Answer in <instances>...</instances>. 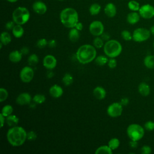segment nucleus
Listing matches in <instances>:
<instances>
[{"label":"nucleus","mask_w":154,"mask_h":154,"mask_svg":"<svg viewBox=\"0 0 154 154\" xmlns=\"http://www.w3.org/2000/svg\"><path fill=\"white\" fill-rule=\"evenodd\" d=\"M0 40H1V42L2 43L3 45H7L11 42V37L8 32L4 31L1 34Z\"/></svg>","instance_id":"a878e982"},{"label":"nucleus","mask_w":154,"mask_h":154,"mask_svg":"<svg viewBox=\"0 0 154 154\" xmlns=\"http://www.w3.org/2000/svg\"><path fill=\"white\" fill-rule=\"evenodd\" d=\"M48 42L46 39H45V38H40V39H39L37 41V42L36 43V46L38 48L42 49V48H45L48 45Z\"/></svg>","instance_id":"58836bf2"},{"label":"nucleus","mask_w":154,"mask_h":154,"mask_svg":"<svg viewBox=\"0 0 154 154\" xmlns=\"http://www.w3.org/2000/svg\"><path fill=\"white\" fill-rule=\"evenodd\" d=\"M57 64V59L55 57L52 55H48L45 56L43 60V64L45 67L48 69H54Z\"/></svg>","instance_id":"f8f14e48"},{"label":"nucleus","mask_w":154,"mask_h":154,"mask_svg":"<svg viewBox=\"0 0 154 154\" xmlns=\"http://www.w3.org/2000/svg\"><path fill=\"white\" fill-rule=\"evenodd\" d=\"M49 93L53 97L58 98L62 96L63 93V90L60 85L55 84L51 86L49 88Z\"/></svg>","instance_id":"dca6fc26"},{"label":"nucleus","mask_w":154,"mask_h":154,"mask_svg":"<svg viewBox=\"0 0 154 154\" xmlns=\"http://www.w3.org/2000/svg\"><path fill=\"white\" fill-rule=\"evenodd\" d=\"M7 1L10 2H17L18 0H7Z\"/></svg>","instance_id":"864d4df0"},{"label":"nucleus","mask_w":154,"mask_h":154,"mask_svg":"<svg viewBox=\"0 0 154 154\" xmlns=\"http://www.w3.org/2000/svg\"><path fill=\"white\" fill-rule=\"evenodd\" d=\"M138 13L143 19H151L154 17V7L149 4H144L140 7Z\"/></svg>","instance_id":"6e6552de"},{"label":"nucleus","mask_w":154,"mask_h":154,"mask_svg":"<svg viewBox=\"0 0 154 154\" xmlns=\"http://www.w3.org/2000/svg\"><path fill=\"white\" fill-rule=\"evenodd\" d=\"M138 91L143 96H147L150 93V87L146 82H142L138 87Z\"/></svg>","instance_id":"f3484780"},{"label":"nucleus","mask_w":154,"mask_h":154,"mask_svg":"<svg viewBox=\"0 0 154 154\" xmlns=\"http://www.w3.org/2000/svg\"><path fill=\"white\" fill-rule=\"evenodd\" d=\"M144 64L150 69H154V55H149L145 57L144 59Z\"/></svg>","instance_id":"4be33fe9"},{"label":"nucleus","mask_w":154,"mask_h":154,"mask_svg":"<svg viewBox=\"0 0 154 154\" xmlns=\"http://www.w3.org/2000/svg\"><path fill=\"white\" fill-rule=\"evenodd\" d=\"M79 30H78L75 28H72L70 30L69 32V38L70 40L72 42H76L79 38Z\"/></svg>","instance_id":"b1692460"},{"label":"nucleus","mask_w":154,"mask_h":154,"mask_svg":"<svg viewBox=\"0 0 154 154\" xmlns=\"http://www.w3.org/2000/svg\"><path fill=\"white\" fill-rule=\"evenodd\" d=\"M140 15L137 11H132L129 13L126 17L127 22L131 25H134L139 22L140 19Z\"/></svg>","instance_id":"a211bd4d"},{"label":"nucleus","mask_w":154,"mask_h":154,"mask_svg":"<svg viewBox=\"0 0 154 154\" xmlns=\"http://www.w3.org/2000/svg\"><path fill=\"white\" fill-rule=\"evenodd\" d=\"M108 144L109 147L113 150L119 147L120 146V141L117 138H112L108 141Z\"/></svg>","instance_id":"c756f323"},{"label":"nucleus","mask_w":154,"mask_h":154,"mask_svg":"<svg viewBox=\"0 0 154 154\" xmlns=\"http://www.w3.org/2000/svg\"><path fill=\"white\" fill-rule=\"evenodd\" d=\"M38 62V57L36 54H31L28 58V63L30 66H35Z\"/></svg>","instance_id":"473e14b6"},{"label":"nucleus","mask_w":154,"mask_h":154,"mask_svg":"<svg viewBox=\"0 0 154 154\" xmlns=\"http://www.w3.org/2000/svg\"><path fill=\"white\" fill-rule=\"evenodd\" d=\"M101 10L100 5L97 3H94L91 4L89 8V12L90 14L94 16L98 14Z\"/></svg>","instance_id":"bb28decb"},{"label":"nucleus","mask_w":154,"mask_h":154,"mask_svg":"<svg viewBox=\"0 0 154 154\" xmlns=\"http://www.w3.org/2000/svg\"><path fill=\"white\" fill-rule=\"evenodd\" d=\"M34 72L33 69L29 67H24L20 72V78L22 82L25 83L29 82L34 78Z\"/></svg>","instance_id":"9b49d317"},{"label":"nucleus","mask_w":154,"mask_h":154,"mask_svg":"<svg viewBox=\"0 0 154 154\" xmlns=\"http://www.w3.org/2000/svg\"><path fill=\"white\" fill-rule=\"evenodd\" d=\"M12 33L15 37L20 38L23 35L24 33V29L21 25L16 24L12 29Z\"/></svg>","instance_id":"5701e85b"},{"label":"nucleus","mask_w":154,"mask_h":154,"mask_svg":"<svg viewBox=\"0 0 154 154\" xmlns=\"http://www.w3.org/2000/svg\"><path fill=\"white\" fill-rule=\"evenodd\" d=\"M31 100V96L28 93H22L17 96L16 102L17 104L20 105L28 104Z\"/></svg>","instance_id":"4468645a"},{"label":"nucleus","mask_w":154,"mask_h":154,"mask_svg":"<svg viewBox=\"0 0 154 154\" xmlns=\"http://www.w3.org/2000/svg\"><path fill=\"white\" fill-rule=\"evenodd\" d=\"M152 152V148L147 145H144L141 148V153L142 154H150Z\"/></svg>","instance_id":"ea45409f"},{"label":"nucleus","mask_w":154,"mask_h":154,"mask_svg":"<svg viewBox=\"0 0 154 154\" xmlns=\"http://www.w3.org/2000/svg\"><path fill=\"white\" fill-rule=\"evenodd\" d=\"M121 35L126 41H130L132 39V34H131V33L128 30L122 31L121 32Z\"/></svg>","instance_id":"c9c22d12"},{"label":"nucleus","mask_w":154,"mask_h":154,"mask_svg":"<svg viewBox=\"0 0 154 154\" xmlns=\"http://www.w3.org/2000/svg\"><path fill=\"white\" fill-rule=\"evenodd\" d=\"M8 93L6 89L2 87L0 88V102H2L5 100H6L7 98L8 97Z\"/></svg>","instance_id":"e433bc0d"},{"label":"nucleus","mask_w":154,"mask_h":154,"mask_svg":"<svg viewBox=\"0 0 154 154\" xmlns=\"http://www.w3.org/2000/svg\"><path fill=\"white\" fill-rule=\"evenodd\" d=\"M20 52L22 55H26L29 52V49L27 47H23L20 50Z\"/></svg>","instance_id":"09e8293b"},{"label":"nucleus","mask_w":154,"mask_h":154,"mask_svg":"<svg viewBox=\"0 0 154 154\" xmlns=\"http://www.w3.org/2000/svg\"><path fill=\"white\" fill-rule=\"evenodd\" d=\"M108 66L111 69H114L117 66V61L114 58H111L108 60Z\"/></svg>","instance_id":"79ce46f5"},{"label":"nucleus","mask_w":154,"mask_h":154,"mask_svg":"<svg viewBox=\"0 0 154 154\" xmlns=\"http://www.w3.org/2000/svg\"><path fill=\"white\" fill-rule=\"evenodd\" d=\"M7 138L12 146H20L27 139V133L22 127L13 126L8 129L7 133Z\"/></svg>","instance_id":"f257e3e1"},{"label":"nucleus","mask_w":154,"mask_h":154,"mask_svg":"<svg viewBox=\"0 0 154 154\" xmlns=\"http://www.w3.org/2000/svg\"><path fill=\"white\" fill-rule=\"evenodd\" d=\"M103 51L108 57L115 58L121 54L122 46L117 40H109L104 44Z\"/></svg>","instance_id":"20e7f679"},{"label":"nucleus","mask_w":154,"mask_h":154,"mask_svg":"<svg viewBox=\"0 0 154 154\" xmlns=\"http://www.w3.org/2000/svg\"><path fill=\"white\" fill-rule=\"evenodd\" d=\"M60 19L61 23L69 28H75L78 22V12L73 8L67 7L64 8L60 13Z\"/></svg>","instance_id":"7ed1b4c3"},{"label":"nucleus","mask_w":154,"mask_h":154,"mask_svg":"<svg viewBox=\"0 0 154 154\" xmlns=\"http://www.w3.org/2000/svg\"><path fill=\"white\" fill-rule=\"evenodd\" d=\"M144 129L148 131H152L154 130V122L149 120L146 122L144 125Z\"/></svg>","instance_id":"4c0bfd02"},{"label":"nucleus","mask_w":154,"mask_h":154,"mask_svg":"<svg viewBox=\"0 0 154 154\" xmlns=\"http://www.w3.org/2000/svg\"><path fill=\"white\" fill-rule=\"evenodd\" d=\"M37 134L35 132L32 131H30L27 133V139L29 141H34L37 138Z\"/></svg>","instance_id":"a19ab883"},{"label":"nucleus","mask_w":154,"mask_h":154,"mask_svg":"<svg viewBox=\"0 0 154 154\" xmlns=\"http://www.w3.org/2000/svg\"><path fill=\"white\" fill-rule=\"evenodd\" d=\"M129 146L131 148H136L138 146V143H137V141H134V140H131L129 142Z\"/></svg>","instance_id":"49530a36"},{"label":"nucleus","mask_w":154,"mask_h":154,"mask_svg":"<svg viewBox=\"0 0 154 154\" xmlns=\"http://www.w3.org/2000/svg\"><path fill=\"white\" fill-rule=\"evenodd\" d=\"M93 93L94 97L100 100L104 99L106 94L105 90L100 86H97L96 88H94Z\"/></svg>","instance_id":"6ab92c4d"},{"label":"nucleus","mask_w":154,"mask_h":154,"mask_svg":"<svg viewBox=\"0 0 154 154\" xmlns=\"http://www.w3.org/2000/svg\"><path fill=\"white\" fill-rule=\"evenodd\" d=\"M6 123L8 125V126L10 127H13L16 126L19 121V118L16 116V115H10L7 117H6L5 119Z\"/></svg>","instance_id":"412c9836"},{"label":"nucleus","mask_w":154,"mask_h":154,"mask_svg":"<svg viewBox=\"0 0 154 154\" xmlns=\"http://www.w3.org/2000/svg\"><path fill=\"white\" fill-rule=\"evenodd\" d=\"M96 154H112V150L109 147V146H102L98 147L96 151Z\"/></svg>","instance_id":"393cba45"},{"label":"nucleus","mask_w":154,"mask_h":154,"mask_svg":"<svg viewBox=\"0 0 154 154\" xmlns=\"http://www.w3.org/2000/svg\"><path fill=\"white\" fill-rule=\"evenodd\" d=\"M150 34V30L145 28H138L132 33V39L137 42H143L148 40Z\"/></svg>","instance_id":"0eeeda50"},{"label":"nucleus","mask_w":154,"mask_h":154,"mask_svg":"<svg viewBox=\"0 0 154 154\" xmlns=\"http://www.w3.org/2000/svg\"><path fill=\"white\" fill-rule=\"evenodd\" d=\"M22 57V54L20 51H13L11 52L9 54L8 58L9 60L13 63H17L19 62Z\"/></svg>","instance_id":"aec40b11"},{"label":"nucleus","mask_w":154,"mask_h":154,"mask_svg":"<svg viewBox=\"0 0 154 154\" xmlns=\"http://www.w3.org/2000/svg\"><path fill=\"white\" fill-rule=\"evenodd\" d=\"M5 116H3L1 113L0 114V120H1V128H2L4 126V122H5Z\"/></svg>","instance_id":"8fccbe9b"},{"label":"nucleus","mask_w":154,"mask_h":154,"mask_svg":"<svg viewBox=\"0 0 154 154\" xmlns=\"http://www.w3.org/2000/svg\"><path fill=\"white\" fill-rule=\"evenodd\" d=\"M149 30H150V31L151 34H152V35H154V25L150 27V28Z\"/></svg>","instance_id":"603ef678"},{"label":"nucleus","mask_w":154,"mask_h":154,"mask_svg":"<svg viewBox=\"0 0 154 154\" xmlns=\"http://www.w3.org/2000/svg\"><path fill=\"white\" fill-rule=\"evenodd\" d=\"M76 54L78 61L81 64H85L95 59L96 50L95 47L91 45H84L78 48Z\"/></svg>","instance_id":"f03ea898"},{"label":"nucleus","mask_w":154,"mask_h":154,"mask_svg":"<svg viewBox=\"0 0 154 154\" xmlns=\"http://www.w3.org/2000/svg\"><path fill=\"white\" fill-rule=\"evenodd\" d=\"M32 9L37 14H43L47 11V6L43 2L37 1L32 4Z\"/></svg>","instance_id":"ddd939ff"},{"label":"nucleus","mask_w":154,"mask_h":154,"mask_svg":"<svg viewBox=\"0 0 154 154\" xmlns=\"http://www.w3.org/2000/svg\"><path fill=\"white\" fill-rule=\"evenodd\" d=\"M126 132L130 140L138 141L144 137V129L139 124L132 123L128 126Z\"/></svg>","instance_id":"423d86ee"},{"label":"nucleus","mask_w":154,"mask_h":154,"mask_svg":"<svg viewBox=\"0 0 154 154\" xmlns=\"http://www.w3.org/2000/svg\"><path fill=\"white\" fill-rule=\"evenodd\" d=\"M110 36L108 33H103L101 35V38L103 39V40H108Z\"/></svg>","instance_id":"de8ad7c7"},{"label":"nucleus","mask_w":154,"mask_h":154,"mask_svg":"<svg viewBox=\"0 0 154 154\" xmlns=\"http://www.w3.org/2000/svg\"><path fill=\"white\" fill-rule=\"evenodd\" d=\"M48 45L50 48H54L57 45V42L55 40H51L48 42Z\"/></svg>","instance_id":"a18cd8bd"},{"label":"nucleus","mask_w":154,"mask_h":154,"mask_svg":"<svg viewBox=\"0 0 154 154\" xmlns=\"http://www.w3.org/2000/svg\"><path fill=\"white\" fill-rule=\"evenodd\" d=\"M62 81L65 85L69 86L73 83V76L70 73H66L63 77Z\"/></svg>","instance_id":"7c9ffc66"},{"label":"nucleus","mask_w":154,"mask_h":154,"mask_svg":"<svg viewBox=\"0 0 154 154\" xmlns=\"http://www.w3.org/2000/svg\"><path fill=\"white\" fill-rule=\"evenodd\" d=\"M14 23L15 22L13 20V21H8V22L6 23L5 24V28L7 29L8 30H11V29H13V28H14V26H15L14 25Z\"/></svg>","instance_id":"37998d69"},{"label":"nucleus","mask_w":154,"mask_h":154,"mask_svg":"<svg viewBox=\"0 0 154 154\" xmlns=\"http://www.w3.org/2000/svg\"><path fill=\"white\" fill-rule=\"evenodd\" d=\"M90 32L94 36H100L103 33L104 26L103 23L99 20L92 22L89 26Z\"/></svg>","instance_id":"9d476101"},{"label":"nucleus","mask_w":154,"mask_h":154,"mask_svg":"<svg viewBox=\"0 0 154 154\" xmlns=\"http://www.w3.org/2000/svg\"><path fill=\"white\" fill-rule=\"evenodd\" d=\"M59 1H64V0H59Z\"/></svg>","instance_id":"6e6d98bb"},{"label":"nucleus","mask_w":154,"mask_h":154,"mask_svg":"<svg viewBox=\"0 0 154 154\" xmlns=\"http://www.w3.org/2000/svg\"><path fill=\"white\" fill-rule=\"evenodd\" d=\"M13 111V108L10 105H6L2 108L1 111V114L5 117H7L12 114Z\"/></svg>","instance_id":"c85d7f7f"},{"label":"nucleus","mask_w":154,"mask_h":154,"mask_svg":"<svg viewBox=\"0 0 154 154\" xmlns=\"http://www.w3.org/2000/svg\"><path fill=\"white\" fill-rule=\"evenodd\" d=\"M122 106H126L128 103H129V99L126 97H124V98H122L120 100V102Z\"/></svg>","instance_id":"c03bdc74"},{"label":"nucleus","mask_w":154,"mask_h":154,"mask_svg":"<svg viewBox=\"0 0 154 154\" xmlns=\"http://www.w3.org/2000/svg\"><path fill=\"white\" fill-rule=\"evenodd\" d=\"M30 13L29 10L24 7H19L16 8L12 13L13 20L16 24L23 25L29 19Z\"/></svg>","instance_id":"39448f33"},{"label":"nucleus","mask_w":154,"mask_h":154,"mask_svg":"<svg viewBox=\"0 0 154 154\" xmlns=\"http://www.w3.org/2000/svg\"><path fill=\"white\" fill-rule=\"evenodd\" d=\"M104 12L105 14L109 17H114L117 13V8L116 5L112 2L108 3L104 8Z\"/></svg>","instance_id":"2eb2a0df"},{"label":"nucleus","mask_w":154,"mask_h":154,"mask_svg":"<svg viewBox=\"0 0 154 154\" xmlns=\"http://www.w3.org/2000/svg\"><path fill=\"white\" fill-rule=\"evenodd\" d=\"M128 7L132 11H137L139 10L141 6L137 1L131 0L128 3Z\"/></svg>","instance_id":"cd10ccee"},{"label":"nucleus","mask_w":154,"mask_h":154,"mask_svg":"<svg viewBox=\"0 0 154 154\" xmlns=\"http://www.w3.org/2000/svg\"><path fill=\"white\" fill-rule=\"evenodd\" d=\"M75 28H76L78 30L81 31V30H82V28H83V25H82V23L78 22L76 23V26H75Z\"/></svg>","instance_id":"3c124183"},{"label":"nucleus","mask_w":154,"mask_h":154,"mask_svg":"<svg viewBox=\"0 0 154 154\" xmlns=\"http://www.w3.org/2000/svg\"><path fill=\"white\" fill-rule=\"evenodd\" d=\"M46 100V97L45 95L41 94H35L33 97V101L37 104H42L44 103Z\"/></svg>","instance_id":"72a5a7b5"},{"label":"nucleus","mask_w":154,"mask_h":154,"mask_svg":"<svg viewBox=\"0 0 154 154\" xmlns=\"http://www.w3.org/2000/svg\"><path fill=\"white\" fill-rule=\"evenodd\" d=\"M123 106L120 103L114 102L109 105L107 108V113L111 117H117L122 115Z\"/></svg>","instance_id":"1a4fd4ad"},{"label":"nucleus","mask_w":154,"mask_h":154,"mask_svg":"<svg viewBox=\"0 0 154 154\" xmlns=\"http://www.w3.org/2000/svg\"><path fill=\"white\" fill-rule=\"evenodd\" d=\"M108 59L104 55H99L95 59V63L99 66H103L108 63Z\"/></svg>","instance_id":"2f4dec72"},{"label":"nucleus","mask_w":154,"mask_h":154,"mask_svg":"<svg viewBox=\"0 0 154 154\" xmlns=\"http://www.w3.org/2000/svg\"><path fill=\"white\" fill-rule=\"evenodd\" d=\"M153 49H154V42H153Z\"/></svg>","instance_id":"5fc2aeb1"},{"label":"nucleus","mask_w":154,"mask_h":154,"mask_svg":"<svg viewBox=\"0 0 154 154\" xmlns=\"http://www.w3.org/2000/svg\"><path fill=\"white\" fill-rule=\"evenodd\" d=\"M93 45L96 48H101L104 45L103 39L99 36H97L94 40H93Z\"/></svg>","instance_id":"f704fd0d"}]
</instances>
